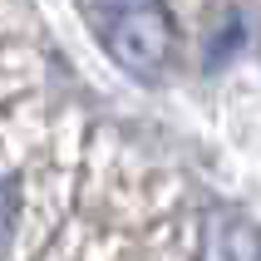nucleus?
<instances>
[{
    "label": "nucleus",
    "instance_id": "7ed1b4c3",
    "mask_svg": "<svg viewBox=\"0 0 261 261\" xmlns=\"http://www.w3.org/2000/svg\"><path fill=\"white\" fill-rule=\"evenodd\" d=\"M10 232H15V192H10V182L0 177V251H5Z\"/></svg>",
    "mask_w": 261,
    "mask_h": 261
},
{
    "label": "nucleus",
    "instance_id": "f257e3e1",
    "mask_svg": "<svg viewBox=\"0 0 261 261\" xmlns=\"http://www.w3.org/2000/svg\"><path fill=\"white\" fill-rule=\"evenodd\" d=\"M89 15H94L109 55L128 74L148 79L163 69V59L173 49V20L158 0H89Z\"/></svg>",
    "mask_w": 261,
    "mask_h": 261
},
{
    "label": "nucleus",
    "instance_id": "f03ea898",
    "mask_svg": "<svg viewBox=\"0 0 261 261\" xmlns=\"http://www.w3.org/2000/svg\"><path fill=\"white\" fill-rule=\"evenodd\" d=\"M197 256L202 261H261V237L237 212L212 207L202 217V247H197Z\"/></svg>",
    "mask_w": 261,
    "mask_h": 261
}]
</instances>
